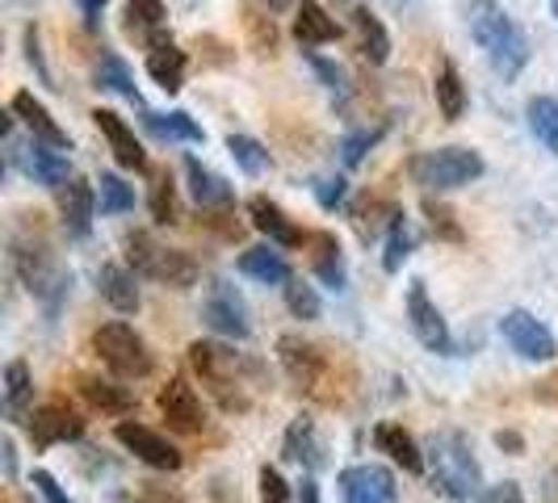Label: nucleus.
I'll return each mask as SVG.
<instances>
[{"instance_id":"nucleus-1","label":"nucleus","mask_w":558,"mask_h":503,"mask_svg":"<svg viewBox=\"0 0 558 503\" xmlns=\"http://www.w3.org/2000/svg\"><path fill=\"white\" fill-rule=\"evenodd\" d=\"M190 365L194 373L210 387L219 398V407L231 416H244L252 407V391L260 387V365L235 353L231 344H215V340H194L190 344Z\"/></svg>"},{"instance_id":"nucleus-2","label":"nucleus","mask_w":558,"mask_h":503,"mask_svg":"<svg viewBox=\"0 0 558 503\" xmlns=\"http://www.w3.org/2000/svg\"><path fill=\"white\" fill-rule=\"evenodd\" d=\"M424 462H428V487L449 503H475L483 491V466H478L475 449L462 432H437L424 445Z\"/></svg>"},{"instance_id":"nucleus-3","label":"nucleus","mask_w":558,"mask_h":503,"mask_svg":"<svg viewBox=\"0 0 558 503\" xmlns=\"http://www.w3.org/2000/svg\"><path fill=\"white\" fill-rule=\"evenodd\" d=\"M466 22H471V38L478 42V51L496 68V76L517 81L525 72V63H530V42H525L521 26L504 13L496 0H471Z\"/></svg>"},{"instance_id":"nucleus-4","label":"nucleus","mask_w":558,"mask_h":503,"mask_svg":"<svg viewBox=\"0 0 558 503\" xmlns=\"http://www.w3.org/2000/svg\"><path fill=\"white\" fill-rule=\"evenodd\" d=\"M13 273L47 307V315H56L63 307V298L72 294V273L59 265L56 252L43 240H26V235L13 240Z\"/></svg>"},{"instance_id":"nucleus-5","label":"nucleus","mask_w":558,"mask_h":503,"mask_svg":"<svg viewBox=\"0 0 558 503\" xmlns=\"http://www.w3.org/2000/svg\"><path fill=\"white\" fill-rule=\"evenodd\" d=\"M487 172L483 156L475 147H437V151H420L408 164V176L416 181L424 194H449L462 189Z\"/></svg>"},{"instance_id":"nucleus-6","label":"nucleus","mask_w":558,"mask_h":503,"mask_svg":"<svg viewBox=\"0 0 558 503\" xmlns=\"http://www.w3.org/2000/svg\"><path fill=\"white\" fill-rule=\"evenodd\" d=\"M93 353L97 361L110 369L113 378L122 382H140L156 369V357H151V344L143 340L131 323H101L93 332Z\"/></svg>"},{"instance_id":"nucleus-7","label":"nucleus","mask_w":558,"mask_h":503,"mask_svg":"<svg viewBox=\"0 0 558 503\" xmlns=\"http://www.w3.org/2000/svg\"><path fill=\"white\" fill-rule=\"evenodd\" d=\"M126 265H131L140 278L160 281V285H168V290H190V285H197L194 256H185V252L156 244L147 231L126 235Z\"/></svg>"},{"instance_id":"nucleus-8","label":"nucleus","mask_w":558,"mask_h":503,"mask_svg":"<svg viewBox=\"0 0 558 503\" xmlns=\"http://www.w3.org/2000/svg\"><path fill=\"white\" fill-rule=\"evenodd\" d=\"M4 143H9V164H17L26 172L34 185H47V189H63L72 181V164H68V151L56 147V143H43L29 135V143L22 147L17 143V131H13V118L4 122Z\"/></svg>"},{"instance_id":"nucleus-9","label":"nucleus","mask_w":558,"mask_h":503,"mask_svg":"<svg viewBox=\"0 0 558 503\" xmlns=\"http://www.w3.org/2000/svg\"><path fill=\"white\" fill-rule=\"evenodd\" d=\"M202 319H206V328H210V332L223 335V340H240V344H244V340L252 335L248 303H244V294L223 278H215L210 285H206Z\"/></svg>"},{"instance_id":"nucleus-10","label":"nucleus","mask_w":558,"mask_h":503,"mask_svg":"<svg viewBox=\"0 0 558 503\" xmlns=\"http://www.w3.org/2000/svg\"><path fill=\"white\" fill-rule=\"evenodd\" d=\"M500 335H504V344L521 357V361H530V365H546V361H555L558 357V340L555 332L537 319V315H530V310H504V319H500Z\"/></svg>"},{"instance_id":"nucleus-11","label":"nucleus","mask_w":558,"mask_h":503,"mask_svg":"<svg viewBox=\"0 0 558 503\" xmlns=\"http://www.w3.org/2000/svg\"><path fill=\"white\" fill-rule=\"evenodd\" d=\"M113 441L126 449V453H135L143 466H151V470H165V475H172V470H181V449L172 445L168 437H160L156 428H147V424H140V419H122L118 428H113Z\"/></svg>"},{"instance_id":"nucleus-12","label":"nucleus","mask_w":558,"mask_h":503,"mask_svg":"<svg viewBox=\"0 0 558 503\" xmlns=\"http://www.w3.org/2000/svg\"><path fill=\"white\" fill-rule=\"evenodd\" d=\"M336 487H340V503H399V482L378 462L344 466Z\"/></svg>"},{"instance_id":"nucleus-13","label":"nucleus","mask_w":558,"mask_h":503,"mask_svg":"<svg viewBox=\"0 0 558 503\" xmlns=\"http://www.w3.org/2000/svg\"><path fill=\"white\" fill-rule=\"evenodd\" d=\"M408 323H412V335H416L428 353H441V357L453 353V335H449L446 315L428 298L424 281H412V285H408Z\"/></svg>"},{"instance_id":"nucleus-14","label":"nucleus","mask_w":558,"mask_h":503,"mask_svg":"<svg viewBox=\"0 0 558 503\" xmlns=\"http://www.w3.org/2000/svg\"><path fill=\"white\" fill-rule=\"evenodd\" d=\"M156 407H160V416L168 419L172 432H185V437L206 432V407H202L197 391L190 387V378H181V373L168 378L160 394H156Z\"/></svg>"},{"instance_id":"nucleus-15","label":"nucleus","mask_w":558,"mask_h":503,"mask_svg":"<svg viewBox=\"0 0 558 503\" xmlns=\"http://www.w3.org/2000/svg\"><path fill=\"white\" fill-rule=\"evenodd\" d=\"M26 432L34 449L68 445V441H81L84 437V419L68 403H43V407H34L26 416Z\"/></svg>"},{"instance_id":"nucleus-16","label":"nucleus","mask_w":558,"mask_h":503,"mask_svg":"<svg viewBox=\"0 0 558 503\" xmlns=\"http://www.w3.org/2000/svg\"><path fill=\"white\" fill-rule=\"evenodd\" d=\"M97 210H101V206H97V185L72 176V181L59 189V223H63V235H68V240H88Z\"/></svg>"},{"instance_id":"nucleus-17","label":"nucleus","mask_w":558,"mask_h":503,"mask_svg":"<svg viewBox=\"0 0 558 503\" xmlns=\"http://www.w3.org/2000/svg\"><path fill=\"white\" fill-rule=\"evenodd\" d=\"M278 361H281V369L290 373V382H299V387H307V391H315L319 378H324V353L294 332H286L278 340Z\"/></svg>"},{"instance_id":"nucleus-18","label":"nucleus","mask_w":558,"mask_h":503,"mask_svg":"<svg viewBox=\"0 0 558 503\" xmlns=\"http://www.w3.org/2000/svg\"><path fill=\"white\" fill-rule=\"evenodd\" d=\"M248 219L252 226L260 231V235H269V244H278V248H303L307 244V231H299L294 219L281 210L278 201H269V197H248Z\"/></svg>"},{"instance_id":"nucleus-19","label":"nucleus","mask_w":558,"mask_h":503,"mask_svg":"<svg viewBox=\"0 0 558 503\" xmlns=\"http://www.w3.org/2000/svg\"><path fill=\"white\" fill-rule=\"evenodd\" d=\"M307 248H311V269H315L319 285L344 294L349 290V265H344L340 240H336L332 231H315V235H307Z\"/></svg>"},{"instance_id":"nucleus-20","label":"nucleus","mask_w":558,"mask_h":503,"mask_svg":"<svg viewBox=\"0 0 558 503\" xmlns=\"http://www.w3.org/2000/svg\"><path fill=\"white\" fill-rule=\"evenodd\" d=\"M97 294L110 303L118 315H135L143 307V294H140V273L131 265H101L97 269Z\"/></svg>"},{"instance_id":"nucleus-21","label":"nucleus","mask_w":558,"mask_h":503,"mask_svg":"<svg viewBox=\"0 0 558 503\" xmlns=\"http://www.w3.org/2000/svg\"><path fill=\"white\" fill-rule=\"evenodd\" d=\"M93 122H97V131L106 135L118 164L131 168V172H143V168H147V151H143V143L135 139V131L126 126V118H118L113 110H93Z\"/></svg>"},{"instance_id":"nucleus-22","label":"nucleus","mask_w":558,"mask_h":503,"mask_svg":"<svg viewBox=\"0 0 558 503\" xmlns=\"http://www.w3.org/2000/svg\"><path fill=\"white\" fill-rule=\"evenodd\" d=\"M374 445H378V453H387L399 470H408V475H424L428 470V462H424V449H420V441L403 428V424H378L374 428Z\"/></svg>"},{"instance_id":"nucleus-23","label":"nucleus","mask_w":558,"mask_h":503,"mask_svg":"<svg viewBox=\"0 0 558 503\" xmlns=\"http://www.w3.org/2000/svg\"><path fill=\"white\" fill-rule=\"evenodd\" d=\"M281 457H286V462H299L307 475H315V470L324 466V441H319L315 419L311 416L290 419V428H286V437H281Z\"/></svg>"},{"instance_id":"nucleus-24","label":"nucleus","mask_w":558,"mask_h":503,"mask_svg":"<svg viewBox=\"0 0 558 503\" xmlns=\"http://www.w3.org/2000/svg\"><path fill=\"white\" fill-rule=\"evenodd\" d=\"M9 110H13V118L26 126L34 139H43V143H56V147H72V139H68V131L59 126L56 118H51V110L34 97V93H13V101H9Z\"/></svg>"},{"instance_id":"nucleus-25","label":"nucleus","mask_w":558,"mask_h":503,"mask_svg":"<svg viewBox=\"0 0 558 503\" xmlns=\"http://www.w3.org/2000/svg\"><path fill=\"white\" fill-rule=\"evenodd\" d=\"M185 181H190V194H194V201L202 210H227V206H235V185L223 181L219 172H210L197 156H185Z\"/></svg>"},{"instance_id":"nucleus-26","label":"nucleus","mask_w":558,"mask_h":503,"mask_svg":"<svg viewBox=\"0 0 558 503\" xmlns=\"http://www.w3.org/2000/svg\"><path fill=\"white\" fill-rule=\"evenodd\" d=\"M0 403H4V419L26 424V416L34 412V373H29L26 361L4 365V378H0Z\"/></svg>"},{"instance_id":"nucleus-27","label":"nucleus","mask_w":558,"mask_h":503,"mask_svg":"<svg viewBox=\"0 0 558 503\" xmlns=\"http://www.w3.org/2000/svg\"><path fill=\"white\" fill-rule=\"evenodd\" d=\"M235 269H240L244 278L260 281V285H286V281L294 278V269H290V260L278 252V244L244 248L240 252V260H235Z\"/></svg>"},{"instance_id":"nucleus-28","label":"nucleus","mask_w":558,"mask_h":503,"mask_svg":"<svg viewBox=\"0 0 558 503\" xmlns=\"http://www.w3.org/2000/svg\"><path fill=\"white\" fill-rule=\"evenodd\" d=\"M294 38H299V47H328L340 38V26H336V17L319 4V0H303L299 4V17H294Z\"/></svg>"},{"instance_id":"nucleus-29","label":"nucleus","mask_w":558,"mask_h":503,"mask_svg":"<svg viewBox=\"0 0 558 503\" xmlns=\"http://www.w3.org/2000/svg\"><path fill=\"white\" fill-rule=\"evenodd\" d=\"M81 394L101 416H131L135 412V391L113 382V378H81Z\"/></svg>"},{"instance_id":"nucleus-30","label":"nucleus","mask_w":558,"mask_h":503,"mask_svg":"<svg viewBox=\"0 0 558 503\" xmlns=\"http://www.w3.org/2000/svg\"><path fill=\"white\" fill-rule=\"evenodd\" d=\"M126 29H131L140 42H147V51L172 42L165 34V4H160V0H126Z\"/></svg>"},{"instance_id":"nucleus-31","label":"nucleus","mask_w":558,"mask_h":503,"mask_svg":"<svg viewBox=\"0 0 558 503\" xmlns=\"http://www.w3.org/2000/svg\"><path fill=\"white\" fill-rule=\"evenodd\" d=\"M353 34H357V51H362L374 68H383V63L391 59V34H387V26H383L365 4L353 9Z\"/></svg>"},{"instance_id":"nucleus-32","label":"nucleus","mask_w":558,"mask_h":503,"mask_svg":"<svg viewBox=\"0 0 558 503\" xmlns=\"http://www.w3.org/2000/svg\"><path fill=\"white\" fill-rule=\"evenodd\" d=\"M433 97H437V110H441L446 122H458V118L466 113V84H462V72L453 68V59H441V63H437Z\"/></svg>"},{"instance_id":"nucleus-33","label":"nucleus","mask_w":558,"mask_h":503,"mask_svg":"<svg viewBox=\"0 0 558 503\" xmlns=\"http://www.w3.org/2000/svg\"><path fill=\"white\" fill-rule=\"evenodd\" d=\"M143 126L160 143H206V131L185 110H172V113L143 110Z\"/></svg>"},{"instance_id":"nucleus-34","label":"nucleus","mask_w":558,"mask_h":503,"mask_svg":"<svg viewBox=\"0 0 558 503\" xmlns=\"http://www.w3.org/2000/svg\"><path fill=\"white\" fill-rule=\"evenodd\" d=\"M185 68H190V59H185V51L177 42H165V47H151L147 51V76L160 84L165 93H181Z\"/></svg>"},{"instance_id":"nucleus-35","label":"nucleus","mask_w":558,"mask_h":503,"mask_svg":"<svg viewBox=\"0 0 558 503\" xmlns=\"http://www.w3.org/2000/svg\"><path fill=\"white\" fill-rule=\"evenodd\" d=\"M412 252H416V226H412V219L403 210H395V219L387 223V244H383V269L399 273Z\"/></svg>"},{"instance_id":"nucleus-36","label":"nucleus","mask_w":558,"mask_h":503,"mask_svg":"<svg viewBox=\"0 0 558 503\" xmlns=\"http://www.w3.org/2000/svg\"><path fill=\"white\" fill-rule=\"evenodd\" d=\"M97 88H106V93H118V97H126V101L143 106V101H140V84H135V72L126 68V59L113 56V51H106V56H101V63H97Z\"/></svg>"},{"instance_id":"nucleus-37","label":"nucleus","mask_w":558,"mask_h":503,"mask_svg":"<svg viewBox=\"0 0 558 503\" xmlns=\"http://www.w3.org/2000/svg\"><path fill=\"white\" fill-rule=\"evenodd\" d=\"M525 118H530V131L533 139L542 143L550 156H558V97H533L525 106Z\"/></svg>"},{"instance_id":"nucleus-38","label":"nucleus","mask_w":558,"mask_h":503,"mask_svg":"<svg viewBox=\"0 0 558 503\" xmlns=\"http://www.w3.org/2000/svg\"><path fill=\"white\" fill-rule=\"evenodd\" d=\"M93 185H97V206H101L106 219H118V214L135 210V185H126L118 172H101Z\"/></svg>"},{"instance_id":"nucleus-39","label":"nucleus","mask_w":558,"mask_h":503,"mask_svg":"<svg viewBox=\"0 0 558 503\" xmlns=\"http://www.w3.org/2000/svg\"><path fill=\"white\" fill-rule=\"evenodd\" d=\"M227 151H231L235 168L248 172V176H260L265 168L274 164V156L265 151V143H256L252 135H227Z\"/></svg>"},{"instance_id":"nucleus-40","label":"nucleus","mask_w":558,"mask_h":503,"mask_svg":"<svg viewBox=\"0 0 558 503\" xmlns=\"http://www.w3.org/2000/svg\"><path fill=\"white\" fill-rule=\"evenodd\" d=\"M281 294H286V307H290V315H294V319H303V323H315V319L324 315V303H319L315 285H307V281L290 278L286 285H281Z\"/></svg>"},{"instance_id":"nucleus-41","label":"nucleus","mask_w":558,"mask_h":503,"mask_svg":"<svg viewBox=\"0 0 558 503\" xmlns=\"http://www.w3.org/2000/svg\"><path fill=\"white\" fill-rule=\"evenodd\" d=\"M424 219H428V231H433L437 240H446V244H462V240H466L458 214H453L449 206H441V201H433V197H424Z\"/></svg>"},{"instance_id":"nucleus-42","label":"nucleus","mask_w":558,"mask_h":503,"mask_svg":"<svg viewBox=\"0 0 558 503\" xmlns=\"http://www.w3.org/2000/svg\"><path fill=\"white\" fill-rule=\"evenodd\" d=\"M383 135H387V126H362V131L344 135V143H340V160H344V168H357V164H362L365 151H374Z\"/></svg>"},{"instance_id":"nucleus-43","label":"nucleus","mask_w":558,"mask_h":503,"mask_svg":"<svg viewBox=\"0 0 558 503\" xmlns=\"http://www.w3.org/2000/svg\"><path fill=\"white\" fill-rule=\"evenodd\" d=\"M151 219L156 223H181V206H177V185L160 176L156 185H151Z\"/></svg>"},{"instance_id":"nucleus-44","label":"nucleus","mask_w":558,"mask_h":503,"mask_svg":"<svg viewBox=\"0 0 558 503\" xmlns=\"http://www.w3.org/2000/svg\"><path fill=\"white\" fill-rule=\"evenodd\" d=\"M260 503H299V491L281 478L278 466H260Z\"/></svg>"},{"instance_id":"nucleus-45","label":"nucleus","mask_w":558,"mask_h":503,"mask_svg":"<svg viewBox=\"0 0 558 503\" xmlns=\"http://www.w3.org/2000/svg\"><path fill=\"white\" fill-rule=\"evenodd\" d=\"M315 201H319L324 210H340V206L349 201V181H344V176H324V181H315Z\"/></svg>"},{"instance_id":"nucleus-46","label":"nucleus","mask_w":558,"mask_h":503,"mask_svg":"<svg viewBox=\"0 0 558 503\" xmlns=\"http://www.w3.org/2000/svg\"><path fill=\"white\" fill-rule=\"evenodd\" d=\"M475 503H525V491H521V482L504 478V482H496V487H483Z\"/></svg>"},{"instance_id":"nucleus-47","label":"nucleus","mask_w":558,"mask_h":503,"mask_svg":"<svg viewBox=\"0 0 558 503\" xmlns=\"http://www.w3.org/2000/svg\"><path fill=\"white\" fill-rule=\"evenodd\" d=\"M29 487H34L47 503H72L68 500V491L59 487V478L51 475V470H34V475H29Z\"/></svg>"},{"instance_id":"nucleus-48","label":"nucleus","mask_w":558,"mask_h":503,"mask_svg":"<svg viewBox=\"0 0 558 503\" xmlns=\"http://www.w3.org/2000/svg\"><path fill=\"white\" fill-rule=\"evenodd\" d=\"M303 56H307V63H311V68H315V76H319V81L328 84V88H332V93H344V72H340V68H336L332 59L315 56V51H303Z\"/></svg>"},{"instance_id":"nucleus-49","label":"nucleus","mask_w":558,"mask_h":503,"mask_svg":"<svg viewBox=\"0 0 558 503\" xmlns=\"http://www.w3.org/2000/svg\"><path fill=\"white\" fill-rule=\"evenodd\" d=\"M248 26L256 29V47H260V51H274V47H278V29H274V17L265 22L260 13H248Z\"/></svg>"},{"instance_id":"nucleus-50","label":"nucleus","mask_w":558,"mask_h":503,"mask_svg":"<svg viewBox=\"0 0 558 503\" xmlns=\"http://www.w3.org/2000/svg\"><path fill=\"white\" fill-rule=\"evenodd\" d=\"M26 59H29V68H38V81L51 84V72H47V63H43V47H38V29L34 26L26 29Z\"/></svg>"},{"instance_id":"nucleus-51","label":"nucleus","mask_w":558,"mask_h":503,"mask_svg":"<svg viewBox=\"0 0 558 503\" xmlns=\"http://www.w3.org/2000/svg\"><path fill=\"white\" fill-rule=\"evenodd\" d=\"M76 4H81L84 26H88V29H97V26H101V13H106V0H76Z\"/></svg>"},{"instance_id":"nucleus-52","label":"nucleus","mask_w":558,"mask_h":503,"mask_svg":"<svg viewBox=\"0 0 558 503\" xmlns=\"http://www.w3.org/2000/svg\"><path fill=\"white\" fill-rule=\"evenodd\" d=\"M299 503H324V495H319V482H315V475H303V482H299Z\"/></svg>"},{"instance_id":"nucleus-53","label":"nucleus","mask_w":558,"mask_h":503,"mask_svg":"<svg viewBox=\"0 0 558 503\" xmlns=\"http://www.w3.org/2000/svg\"><path fill=\"white\" fill-rule=\"evenodd\" d=\"M0 453H4V478L17 475V449H13V437L0 441Z\"/></svg>"},{"instance_id":"nucleus-54","label":"nucleus","mask_w":558,"mask_h":503,"mask_svg":"<svg viewBox=\"0 0 558 503\" xmlns=\"http://www.w3.org/2000/svg\"><path fill=\"white\" fill-rule=\"evenodd\" d=\"M496 445H500V449H508V453H512V457H521V453H525V441H521V437H517V432H496Z\"/></svg>"},{"instance_id":"nucleus-55","label":"nucleus","mask_w":558,"mask_h":503,"mask_svg":"<svg viewBox=\"0 0 558 503\" xmlns=\"http://www.w3.org/2000/svg\"><path fill=\"white\" fill-rule=\"evenodd\" d=\"M265 4H269V13H286L294 0H265Z\"/></svg>"},{"instance_id":"nucleus-56","label":"nucleus","mask_w":558,"mask_h":503,"mask_svg":"<svg viewBox=\"0 0 558 503\" xmlns=\"http://www.w3.org/2000/svg\"><path fill=\"white\" fill-rule=\"evenodd\" d=\"M4 503H26V500H17V495H4Z\"/></svg>"},{"instance_id":"nucleus-57","label":"nucleus","mask_w":558,"mask_h":503,"mask_svg":"<svg viewBox=\"0 0 558 503\" xmlns=\"http://www.w3.org/2000/svg\"><path fill=\"white\" fill-rule=\"evenodd\" d=\"M550 9H555V17H558V0H550Z\"/></svg>"}]
</instances>
